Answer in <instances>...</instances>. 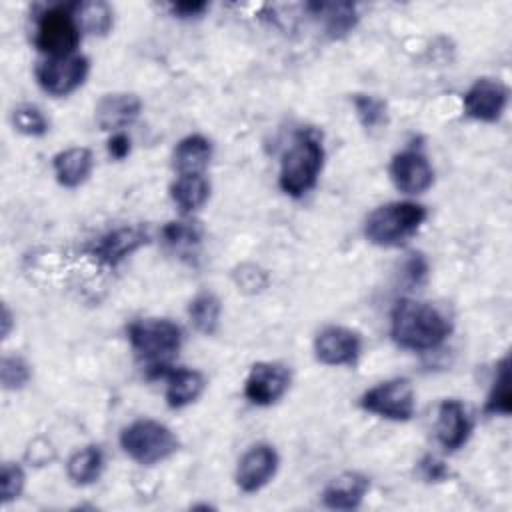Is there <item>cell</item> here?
Returning a JSON list of instances; mask_svg holds the SVG:
<instances>
[{"instance_id":"cell-1","label":"cell","mask_w":512,"mask_h":512,"mask_svg":"<svg viewBox=\"0 0 512 512\" xmlns=\"http://www.w3.org/2000/svg\"><path fill=\"white\" fill-rule=\"evenodd\" d=\"M450 332V320L430 302L400 298L390 312V336L404 350H434L444 344Z\"/></svg>"},{"instance_id":"cell-2","label":"cell","mask_w":512,"mask_h":512,"mask_svg":"<svg viewBox=\"0 0 512 512\" xmlns=\"http://www.w3.org/2000/svg\"><path fill=\"white\" fill-rule=\"evenodd\" d=\"M130 348L150 378H164L182 346V330L168 318H138L126 328Z\"/></svg>"},{"instance_id":"cell-3","label":"cell","mask_w":512,"mask_h":512,"mask_svg":"<svg viewBox=\"0 0 512 512\" xmlns=\"http://www.w3.org/2000/svg\"><path fill=\"white\" fill-rule=\"evenodd\" d=\"M324 164V146L316 132L300 130L280 160L278 186L292 198L306 196L318 182Z\"/></svg>"},{"instance_id":"cell-4","label":"cell","mask_w":512,"mask_h":512,"mask_svg":"<svg viewBox=\"0 0 512 512\" xmlns=\"http://www.w3.org/2000/svg\"><path fill=\"white\" fill-rule=\"evenodd\" d=\"M428 212L422 204L398 200L374 208L364 222V236L380 248H398L406 244L424 224Z\"/></svg>"},{"instance_id":"cell-5","label":"cell","mask_w":512,"mask_h":512,"mask_svg":"<svg viewBox=\"0 0 512 512\" xmlns=\"http://www.w3.org/2000/svg\"><path fill=\"white\" fill-rule=\"evenodd\" d=\"M120 446L134 462L154 466L174 456L180 448V440L166 424L152 418H140L120 432Z\"/></svg>"},{"instance_id":"cell-6","label":"cell","mask_w":512,"mask_h":512,"mask_svg":"<svg viewBox=\"0 0 512 512\" xmlns=\"http://www.w3.org/2000/svg\"><path fill=\"white\" fill-rule=\"evenodd\" d=\"M80 36L82 30L74 14V4L50 6L36 18L34 46L48 54V58L76 54Z\"/></svg>"},{"instance_id":"cell-7","label":"cell","mask_w":512,"mask_h":512,"mask_svg":"<svg viewBox=\"0 0 512 512\" xmlns=\"http://www.w3.org/2000/svg\"><path fill=\"white\" fill-rule=\"evenodd\" d=\"M360 406L378 418L406 422L416 412V394L408 378H390L368 388L360 396Z\"/></svg>"},{"instance_id":"cell-8","label":"cell","mask_w":512,"mask_h":512,"mask_svg":"<svg viewBox=\"0 0 512 512\" xmlns=\"http://www.w3.org/2000/svg\"><path fill=\"white\" fill-rule=\"evenodd\" d=\"M90 72V62L82 54L56 56L38 62L34 76L38 86L56 98L68 96L78 90Z\"/></svg>"},{"instance_id":"cell-9","label":"cell","mask_w":512,"mask_h":512,"mask_svg":"<svg viewBox=\"0 0 512 512\" xmlns=\"http://www.w3.org/2000/svg\"><path fill=\"white\" fill-rule=\"evenodd\" d=\"M362 354V338L348 326H324L314 338V356L324 366H352Z\"/></svg>"},{"instance_id":"cell-10","label":"cell","mask_w":512,"mask_h":512,"mask_svg":"<svg viewBox=\"0 0 512 512\" xmlns=\"http://www.w3.org/2000/svg\"><path fill=\"white\" fill-rule=\"evenodd\" d=\"M290 382L292 374L288 366L280 362H256L244 380V396L256 406H272L288 392Z\"/></svg>"},{"instance_id":"cell-11","label":"cell","mask_w":512,"mask_h":512,"mask_svg":"<svg viewBox=\"0 0 512 512\" xmlns=\"http://www.w3.org/2000/svg\"><path fill=\"white\" fill-rule=\"evenodd\" d=\"M148 242L150 234L144 226L128 224L112 228L106 234H102L88 246V252L106 266H118L122 260H126L130 254H134Z\"/></svg>"},{"instance_id":"cell-12","label":"cell","mask_w":512,"mask_h":512,"mask_svg":"<svg viewBox=\"0 0 512 512\" xmlns=\"http://www.w3.org/2000/svg\"><path fill=\"white\" fill-rule=\"evenodd\" d=\"M390 180L402 194H422L434 184V168L426 154L416 148H406L390 160Z\"/></svg>"},{"instance_id":"cell-13","label":"cell","mask_w":512,"mask_h":512,"mask_svg":"<svg viewBox=\"0 0 512 512\" xmlns=\"http://www.w3.org/2000/svg\"><path fill=\"white\" fill-rule=\"evenodd\" d=\"M278 464H280V458L274 446L264 442L250 446L238 460L236 476H234L236 486L246 494L262 490L276 476Z\"/></svg>"},{"instance_id":"cell-14","label":"cell","mask_w":512,"mask_h":512,"mask_svg":"<svg viewBox=\"0 0 512 512\" xmlns=\"http://www.w3.org/2000/svg\"><path fill=\"white\" fill-rule=\"evenodd\" d=\"M464 114L478 122H498L508 104V88L494 78H478L464 94Z\"/></svg>"},{"instance_id":"cell-15","label":"cell","mask_w":512,"mask_h":512,"mask_svg":"<svg viewBox=\"0 0 512 512\" xmlns=\"http://www.w3.org/2000/svg\"><path fill=\"white\" fill-rule=\"evenodd\" d=\"M436 440L438 444L448 450H460L470 434H472V418L466 410V406L456 398H446L440 402L436 412Z\"/></svg>"},{"instance_id":"cell-16","label":"cell","mask_w":512,"mask_h":512,"mask_svg":"<svg viewBox=\"0 0 512 512\" xmlns=\"http://www.w3.org/2000/svg\"><path fill=\"white\" fill-rule=\"evenodd\" d=\"M142 112V100L132 92H110L104 94L96 108L94 118L98 126L106 132H122L128 128Z\"/></svg>"},{"instance_id":"cell-17","label":"cell","mask_w":512,"mask_h":512,"mask_svg":"<svg viewBox=\"0 0 512 512\" xmlns=\"http://www.w3.org/2000/svg\"><path fill=\"white\" fill-rule=\"evenodd\" d=\"M370 490V478L360 472H342L322 490V502L330 510H354Z\"/></svg>"},{"instance_id":"cell-18","label":"cell","mask_w":512,"mask_h":512,"mask_svg":"<svg viewBox=\"0 0 512 512\" xmlns=\"http://www.w3.org/2000/svg\"><path fill=\"white\" fill-rule=\"evenodd\" d=\"M164 380H166L164 398L168 408L172 410H180L194 404L206 388V376L200 370H192V368H170L164 374Z\"/></svg>"},{"instance_id":"cell-19","label":"cell","mask_w":512,"mask_h":512,"mask_svg":"<svg viewBox=\"0 0 512 512\" xmlns=\"http://www.w3.org/2000/svg\"><path fill=\"white\" fill-rule=\"evenodd\" d=\"M94 156L84 146H72L66 150H60L52 158L54 176L60 186L64 188H78L84 184L92 172Z\"/></svg>"},{"instance_id":"cell-20","label":"cell","mask_w":512,"mask_h":512,"mask_svg":"<svg viewBox=\"0 0 512 512\" xmlns=\"http://www.w3.org/2000/svg\"><path fill=\"white\" fill-rule=\"evenodd\" d=\"M306 8L322 22V28L330 38L346 36L358 24L356 6L350 2H310Z\"/></svg>"},{"instance_id":"cell-21","label":"cell","mask_w":512,"mask_h":512,"mask_svg":"<svg viewBox=\"0 0 512 512\" xmlns=\"http://www.w3.org/2000/svg\"><path fill=\"white\" fill-rule=\"evenodd\" d=\"M212 158V142L202 134L184 136L172 154V164L178 174H204Z\"/></svg>"},{"instance_id":"cell-22","label":"cell","mask_w":512,"mask_h":512,"mask_svg":"<svg viewBox=\"0 0 512 512\" xmlns=\"http://www.w3.org/2000/svg\"><path fill=\"white\" fill-rule=\"evenodd\" d=\"M210 182L204 174H178L170 184V198L180 214H192L206 204Z\"/></svg>"},{"instance_id":"cell-23","label":"cell","mask_w":512,"mask_h":512,"mask_svg":"<svg viewBox=\"0 0 512 512\" xmlns=\"http://www.w3.org/2000/svg\"><path fill=\"white\" fill-rule=\"evenodd\" d=\"M104 470V452L100 446L90 444L76 450L66 462V474L76 486L94 484Z\"/></svg>"},{"instance_id":"cell-24","label":"cell","mask_w":512,"mask_h":512,"mask_svg":"<svg viewBox=\"0 0 512 512\" xmlns=\"http://www.w3.org/2000/svg\"><path fill=\"white\" fill-rule=\"evenodd\" d=\"M222 304L214 292H198L188 304V318L192 326L206 336H212L220 326Z\"/></svg>"},{"instance_id":"cell-25","label":"cell","mask_w":512,"mask_h":512,"mask_svg":"<svg viewBox=\"0 0 512 512\" xmlns=\"http://www.w3.org/2000/svg\"><path fill=\"white\" fill-rule=\"evenodd\" d=\"M74 14L80 24V30L92 36H106L114 24V12L110 4L104 0L76 2Z\"/></svg>"},{"instance_id":"cell-26","label":"cell","mask_w":512,"mask_h":512,"mask_svg":"<svg viewBox=\"0 0 512 512\" xmlns=\"http://www.w3.org/2000/svg\"><path fill=\"white\" fill-rule=\"evenodd\" d=\"M486 414L508 416L512 412V392H510V370H508V356H504L494 370L492 386L486 396L484 404Z\"/></svg>"},{"instance_id":"cell-27","label":"cell","mask_w":512,"mask_h":512,"mask_svg":"<svg viewBox=\"0 0 512 512\" xmlns=\"http://www.w3.org/2000/svg\"><path fill=\"white\" fill-rule=\"evenodd\" d=\"M356 116L360 120V124L368 130L380 128L388 122V110H386V102L374 94H354L352 98Z\"/></svg>"},{"instance_id":"cell-28","label":"cell","mask_w":512,"mask_h":512,"mask_svg":"<svg viewBox=\"0 0 512 512\" xmlns=\"http://www.w3.org/2000/svg\"><path fill=\"white\" fill-rule=\"evenodd\" d=\"M160 234L164 244L178 252L198 246L202 238V230L194 222H168Z\"/></svg>"},{"instance_id":"cell-29","label":"cell","mask_w":512,"mask_h":512,"mask_svg":"<svg viewBox=\"0 0 512 512\" xmlns=\"http://www.w3.org/2000/svg\"><path fill=\"white\" fill-rule=\"evenodd\" d=\"M14 128L24 136H44L48 132V120L34 104H20L12 112Z\"/></svg>"},{"instance_id":"cell-30","label":"cell","mask_w":512,"mask_h":512,"mask_svg":"<svg viewBox=\"0 0 512 512\" xmlns=\"http://www.w3.org/2000/svg\"><path fill=\"white\" fill-rule=\"evenodd\" d=\"M0 378H2V386L6 390H20L32 378V368L22 356L8 354V356L2 358Z\"/></svg>"},{"instance_id":"cell-31","label":"cell","mask_w":512,"mask_h":512,"mask_svg":"<svg viewBox=\"0 0 512 512\" xmlns=\"http://www.w3.org/2000/svg\"><path fill=\"white\" fill-rule=\"evenodd\" d=\"M26 484V474L22 470L20 464L16 462H6L2 466V474H0V486H2V502L8 504L12 500H16Z\"/></svg>"},{"instance_id":"cell-32","label":"cell","mask_w":512,"mask_h":512,"mask_svg":"<svg viewBox=\"0 0 512 512\" xmlns=\"http://www.w3.org/2000/svg\"><path fill=\"white\" fill-rule=\"evenodd\" d=\"M234 282L238 286V290L248 292V294H256L262 288H266L268 284V276L264 270H260L256 264H242L240 268H236L234 272Z\"/></svg>"},{"instance_id":"cell-33","label":"cell","mask_w":512,"mask_h":512,"mask_svg":"<svg viewBox=\"0 0 512 512\" xmlns=\"http://www.w3.org/2000/svg\"><path fill=\"white\" fill-rule=\"evenodd\" d=\"M418 474L426 482H442V480L448 478L450 470H448V466L440 458L428 454V456H424L418 462Z\"/></svg>"},{"instance_id":"cell-34","label":"cell","mask_w":512,"mask_h":512,"mask_svg":"<svg viewBox=\"0 0 512 512\" xmlns=\"http://www.w3.org/2000/svg\"><path fill=\"white\" fill-rule=\"evenodd\" d=\"M56 458V450L52 448V444L44 438H36L28 444L26 448V460L34 466H44L48 462H52Z\"/></svg>"},{"instance_id":"cell-35","label":"cell","mask_w":512,"mask_h":512,"mask_svg":"<svg viewBox=\"0 0 512 512\" xmlns=\"http://www.w3.org/2000/svg\"><path fill=\"white\" fill-rule=\"evenodd\" d=\"M426 272H428V266L422 254H410V258L404 264V276L408 278V282L420 284L426 278Z\"/></svg>"},{"instance_id":"cell-36","label":"cell","mask_w":512,"mask_h":512,"mask_svg":"<svg viewBox=\"0 0 512 512\" xmlns=\"http://www.w3.org/2000/svg\"><path fill=\"white\" fill-rule=\"evenodd\" d=\"M108 154L114 158V160H124L128 154H130V138L128 134L122 130V132H114L108 140Z\"/></svg>"},{"instance_id":"cell-37","label":"cell","mask_w":512,"mask_h":512,"mask_svg":"<svg viewBox=\"0 0 512 512\" xmlns=\"http://www.w3.org/2000/svg\"><path fill=\"white\" fill-rule=\"evenodd\" d=\"M206 8V2H176L170 6L172 14H176L178 18H198L200 14H204Z\"/></svg>"},{"instance_id":"cell-38","label":"cell","mask_w":512,"mask_h":512,"mask_svg":"<svg viewBox=\"0 0 512 512\" xmlns=\"http://www.w3.org/2000/svg\"><path fill=\"white\" fill-rule=\"evenodd\" d=\"M10 328H12V312H10V308L4 304V306H2V338H8Z\"/></svg>"}]
</instances>
